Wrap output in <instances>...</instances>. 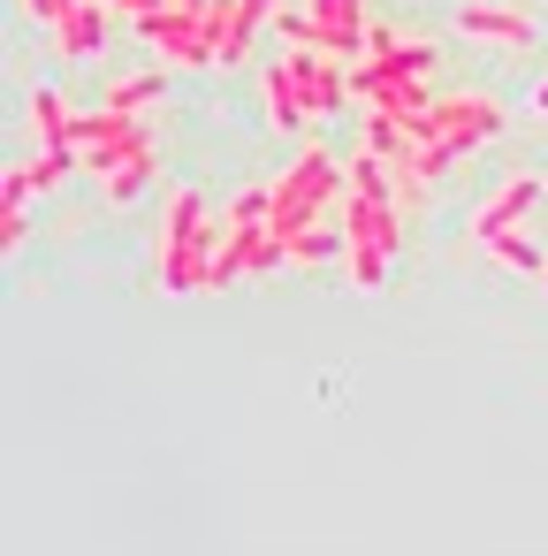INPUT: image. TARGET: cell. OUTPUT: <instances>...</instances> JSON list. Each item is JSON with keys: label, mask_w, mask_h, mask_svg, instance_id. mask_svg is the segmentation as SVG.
<instances>
[{"label": "cell", "mask_w": 548, "mask_h": 556, "mask_svg": "<svg viewBox=\"0 0 548 556\" xmlns=\"http://www.w3.org/2000/svg\"><path fill=\"white\" fill-rule=\"evenodd\" d=\"M221 237H229V222H214L199 191H168L161 229H153V282H161V290H176V298H199V290H206V275H214Z\"/></svg>", "instance_id": "1"}, {"label": "cell", "mask_w": 548, "mask_h": 556, "mask_svg": "<svg viewBox=\"0 0 548 556\" xmlns=\"http://www.w3.org/2000/svg\"><path fill=\"white\" fill-rule=\"evenodd\" d=\"M343 168H335V153H320V146H305L275 184H267V222H275V237L290 244L297 229H320V222H335V206H343Z\"/></svg>", "instance_id": "2"}, {"label": "cell", "mask_w": 548, "mask_h": 556, "mask_svg": "<svg viewBox=\"0 0 548 556\" xmlns=\"http://www.w3.org/2000/svg\"><path fill=\"white\" fill-rule=\"evenodd\" d=\"M366 31H373L366 0H297V9L275 16V39H282L290 54H335V62H358V54H366Z\"/></svg>", "instance_id": "3"}, {"label": "cell", "mask_w": 548, "mask_h": 556, "mask_svg": "<svg viewBox=\"0 0 548 556\" xmlns=\"http://www.w3.org/2000/svg\"><path fill=\"white\" fill-rule=\"evenodd\" d=\"M335 229H343V275H351L358 290H381V282H388V260L404 252L396 199H351V191H343Z\"/></svg>", "instance_id": "4"}, {"label": "cell", "mask_w": 548, "mask_h": 556, "mask_svg": "<svg viewBox=\"0 0 548 556\" xmlns=\"http://www.w3.org/2000/svg\"><path fill=\"white\" fill-rule=\"evenodd\" d=\"M502 100H487V92H449V100H434L411 130H419V146L434 153V161H457V153H480V146H495L502 138Z\"/></svg>", "instance_id": "5"}, {"label": "cell", "mask_w": 548, "mask_h": 556, "mask_svg": "<svg viewBox=\"0 0 548 556\" xmlns=\"http://www.w3.org/2000/svg\"><path fill=\"white\" fill-rule=\"evenodd\" d=\"M69 153H77V168L100 184L107 168H123L130 153H153V123H138V115H115V108H92V115H77V138H69Z\"/></svg>", "instance_id": "6"}, {"label": "cell", "mask_w": 548, "mask_h": 556, "mask_svg": "<svg viewBox=\"0 0 548 556\" xmlns=\"http://www.w3.org/2000/svg\"><path fill=\"white\" fill-rule=\"evenodd\" d=\"M161 70H214V39H206V16H176V9H145L130 24Z\"/></svg>", "instance_id": "7"}, {"label": "cell", "mask_w": 548, "mask_h": 556, "mask_svg": "<svg viewBox=\"0 0 548 556\" xmlns=\"http://www.w3.org/2000/svg\"><path fill=\"white\" fill-rule=\"evenodd\" d=\"M282 16V0H214L206 9V39H214V70H237L259 39V24Z\"/></svg>", "instance_id": "8"}, {"label": "cell", "mask_w": 548, "mask_h": 556, "mask_svg": "<svg viewBox=\"0 0 548 556\" xmlns=\"http://www.w3.org/2000/svg\"><path fill=\"white\" fill-rule=\"evenodd\" d=\"M533 199H548V176H502L480 206H472V244L487 252L495 237H510V229H525V206Z\"/></svg>", "instance_id": "9"}, {"label": "cell", "mask_w": 548, "mask_h": 556, "mask_svg": "<svg viewBox=\"0 0 548 556\" xmlns=\"http://www.w3.org/2000/svg\"><path fill=\"white\" fill-rule=\"evenodd\" d=\"M457 39L525 54V47H533V16H525V9H502V0H457Z\"/></svg>", "instance_id": "10"}, {"label": "cell", "mask_w": 548, "mask_h": 556, "mask_svg": "<svg viewBox=\"0 0 548 556\" xmlns=\"http://www.w3.org/2000/svg\"><path fill=\"white\" fill-rule=\"evenodd\" d=\"M290 77H297V92H305V115L320 123V115H335L343 100H351V62H335V54H290Z\"/></svg>", "instance_id": "11"}, {"label": "cell", "mask_w": 548, "mask_h": 556, "mask_svg": "<svg viewBox=\"0 0 548 556\" xmlns=\"http://www.w3.org/2000/svg\"><path fill=\"white\" fill-rule=\"evenodd\" d=\"M69 176H85L77 153H31V161H16L9 176H0V206H31L39 191H54V184H69Z\"/></svg>", "instance_id": "12"}, {"label": "cell", "mask_w": 548, "mask_h": 556, "mask_svg": "<svg viewBox=\"0 0 548 556\" xmlns=\"http://www.w3.org/2000/svg\"><path fill=\"white\" fill-rule=\"evenodd\" d=\"M259 100H267L275 130H290V138H313V115H305V92H297V77H290V54H275V62L259 70Z\"/></svg>", "instance_id": "13"}, {"label": "cell", "mask_w": 548, "mask_h": 556, "mask_svg": "<svg viewBox=\"0 0 548 556\" xmlns=\"http://www.w3.org/2000/svg\"><path fill=\"white\" fill-rule=\"evenodd\" d=\"M107 47V9H100V0H77V9L54 24V54L62 62H85V54H100Z\"/></svg>", "instance_id": "14"}, {"label": "cell", "mask_w": 548, "mask_h": 556, "mask_svg": "<svg viewBox=\"0 0 548 556\" xmlns=\"http://www.w3.org/2000/svg\"><path fill=\"white\" fill-rule=\"evenodd\" d=\"M31 138H39V153H69L77 108L62 100V85H39V92H31Z\"/></svg>", "instance_id": "15"}, {"label": "cell", "mask_w": 548, "mask_h": 556, "mask_svg": "<svg viewBox=\"0 0 548 556\" xmlns=\"http://www.w3.org/2000/svg\"><path fill=\"white\" fill-rule=\"evenodd\" d=\"M161 92H168V70L153 62V70H123V77L107 85V100H100V108H115V115H138V108H153Z\"/></svg>", "instance_id": "16"}, {"label": "cell", "mask_w": 548, "mask_h": 556, "mask_svg": "<svg viewBox=\"0 0 548 556\" xmlns=\"http://www.w3.org/2000/svg\"><path fill=\"white\" fill-rule=\"evenodd\" d=\"M153 168H161V153H130L123 168L100 176V199H107V206H138V199L153 191Z\"/></svg>", "instance_id": "17"}, {"label": "cell", "mask_w": 548, "mask_h": 556, "mask_svg": "<svg viewBox=\"0 0 548 556\" xmlns=\"http://www.w3.org/2000/svg\"><path fill=\"white\" fill-rule=\"evenodd\" d=\"M335 260H343V229H335V222L290 237V267H335Z\"/></svg>", "instance_id": "18"}, {"label": "cell", "mask_w": 548, "mask_h": 556, "mask_svg": "<svg viewBox=\"0 0 548 556\" xmlns=\"http://www.w3.org/2000/svg\"><path fill=\"white\" fill-rule=\"evenodd\" d=\"M487 260H495V267H510V275H548V252H540V244H533L525 229L495 237V244H487Z\"/></svg>", "instance_id": "19"}, {"label": "cell", "mask_w": 548, "mask_h": 556, "mask_svg": "<svg viewBox=\"0 0 548 556\" xmlns=\"http://www.w3.org/2000/svg\"><path fill=\"white\" fill-rule=\"evenodd\" d=\"M343 184H351V199H396V184H388V168L358 146L351 161H343Z\"/></svg>", "instance_id": "20"}, {"label": "cell", "mask_w": 548, "mask_h": 556, "mask_svg": "<svg viewBox=\"0 0 548 556\" xmlns=\"http://www.w3.org/2000/svg\"><path fill=\"white\" fill-rule=\"evenodd\" d=\"M0 252H24V206H0Z\"/></svg>", "instance_id": "21"}, {"label": "cell", "mask_w": 548, "mask_h": 556, "mask_svg": "<svg viewBox=\"0 0 548 556\" xmlns=\"http://www.w3.org/2000/svg\"><path fill=\"white\" fill-rule=\"evenodd\" d=\"M24 9H31V16H39V24H47V31H54V24H62V16H69V9H77V0H24Z\"/></svg>", "instance_id": "22"}, {"label": "cell", "mask_w": 548, "mask_h": 556, "mask_svg": "<svg viewBox=\"0 0 548 556\" xmlns=\"http://www.w3.org/2000/svg\"><path fill=\"white\" fill-rule=\"evenodd\" d=\"M161 9H176V16H206L214 0H161Z\"/></svg>", "instance_id": "23"}, {"label": "cell", "mask_w": 548, "mask_h": 556, "mask_svg": "<svg viewBox=\"0 0 548 556\" xmlns=\"http://www.w3.org/2000/svg\"><path fill=\"white\" fill-rule=\"evenodd\" d=\"M533 115H548V77H540V85H533Z\"/></svg>", "instance_id": "24"}, {"label": "cell", "mask_w": 548, "mask_h": 556, "mask_svg": "<svg viewBox=\"0 0 548 556\" xmlns=\"http://www.w3.org/2000/svg\"><path fill=\"white\" fill-rule=\"evenodd\" d=\"M540 282H548V275H540Z\"/></svg>", "instance_id": "25"}]
</instances>
